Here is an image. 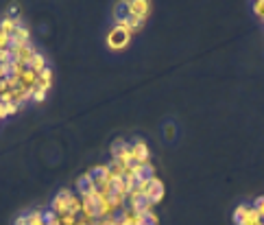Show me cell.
Wrapping results in <instances>:
<instances>
[{"instance_id":"obj_14","label":"cell","mask_w":264,"mask_h":225,"mask_svg":"<svg viewBox=\"0 0 264 225\" xmlns=\"http://www.w3.org/2000/svg\"><path fill=\"white\" fill-rule=\"evenodd\" d=\"M53 83H55V72H53L51 66H48L46 70H42V72L37 75V87H42V90L48 92V90L53 87Z\"/></svg>"},{"instance_id":"obj_25","label":"cell","mask_w":264,"mask_h":225,"mask_svg":"<svg viewBox=\"0 0 264 225\" xmlns=\"http://www.w3.org/2000/svg\"><path fill=\"white\" fill-rule=\"evenodd\" d=\"M13 59H11V48H7V51H0V66H9Z\"/></svg>"},{"instance_id":"obj_3","label":"cell","mask_w":264,"mask_h":225,"mask_svg":"<svg viewBox=\"0 0 264 225\" xmlns=\"http://www.w3.org/2000/svg\"><path fill=\"white\" fill-rule=\"evenodd\" d=\"M90 177H92L94 186L98 192H112V171H109V164H96L90 168Z\"/></svg>"},{"instance_id":"obj_27","label":"cell","mask_w":264,"mask_h":225,"mask_svg":"<svg viewBox=\"0 0 264 225\" xmlns=\"http://www.w3.org/2000/svg\"><path fill=\"white\" fill-rule=\"evenodd\" d=\"M5 109H7V116H15L20 111V105L11 101V103H5Z\"/></svg>"},{"instance_id":"obj_4","label":"cell","mask_w":264,"mask_h":225,"mask_svg":"<svg viewBox=\"0 0 264 225\" xmlns=\"http://www.w3.org/2000/svg\"><path fill=\"white\" fill-rule=\"evenodd\" d=\"M118 13L146 22V18L151 15V3H148V0H127V3L120 5Z\"/></svg>"},{"instance_id":"obj_32","label":"cell","mask_w":264,"mask_h":225,"mask_svg":"<svg viewBox=\"0 0 264 225\" xmlns=\"http://www.w3.org/2000/svg\"><path fill=\"white\" fill-rule=\"evenodd\" d=\"M5 118H9V116H7V109H5V103H0V120H5Z\"/></svg>"},{"instance_id":"obj_33","label":"cell","mask_w":264,"mask_h":225,"mask_svg":"<svg viewBox=\"0 0 264 225\" xmlns=\"http://www.w3.org/2000/svg\"><path fill=\"white\" fill-rule=\"evenodd\" d=\"M3 79H7V72H5L3 66H0V81H3Z\"/></svg>"},{"instance_id":"obj_18","label":"cell","mask_w":264,"mask_h":225,"mask_svg":"<svg viewBox=\"0 0 264 225\" xmlns=\"http://www.w3.org/2000/svg\"><path fill=\"white\" fill-rule=\"evenodd\" d=\"M262 223V219H260V214L258 212H255V208L251 206L249 208V212H247L245 216H243V219L240 221H238L236 225H260Z\"/></svg>"},{"instance_id":"obj_26","label":"cell","mask_w":264,"mask_h":225,"mask_svg":"<svg viewBox=\"0 0 264 225\" xmlns=\"http://www.w3.org/2000/svg\"><path fill=\"white\" fill-rule=\"evenodd\" d=\"M251 206L255 208V212H258V214H260V219L264 221V195L255 199V204H251Z\"/></svg>"},{"instance_id":"obj_16","label":"cell","mask_w":264,"mask_h":225,"mask_svg":"<svg viewBox=\"0 0 264 225\" xmlns=\"http://www.w3.org/2000/svg\"><path fill=\"white\" fill-rule=\"evenodd\" d=\"M11 101L13 103H18V105L22 107L24 103H29L31 101V90H27V87H22V85H15V87H11Z\"/></svg>"},{"instance_id":"obj_15","label":"cell","mask_w":264,"mask_h":225,"mask_svg":"<svg viewBox=\"0 0 264 225\" xmlns=\"http://www.w3.org/2000/svg\"><path fill=\"white\" fill-rule=\"evenodd\" d=\"M18 83L22 87H27V90H33V87L37 85V72H33L31 68H24L22 75L18 77Z\"/></svg>"},{"instance_id":"obj_12","label":"cell","mask_w":264,"mask_h":225,"mask_svg":"<svg viewBox=\"0 0 264 225\" xmlns=\"http://www.w3.org/2000/svg\"><path fill=\"white\" fill-rule=\"evenodd\" d=\"M31 44V29L27 24H20L11 33V46H29Z\"/></svg>"},{"instance_id":"obj_23","label":"cell","mask_w":264,"mask_h":225,"mask_svg":"<svg viewBox=\"0 0 264 225\" xmlns=\"http://www.w3.org/2000/svg\"><path fill=\"white\" fill-rule=\"evenodd\" d=\"M253 13H255V18L264 22V0H255L253 3Z\"/></svg>"},{"instance_id":"obj_8","label":"cell","mask_w":264,"mask_h":225,"mask_svg":"<svg viewBox=\"0 0 264 225\" xmlns=\"http://www.w3.org/2000/svg\"><path fill=\"white\" fill-rule=\"evenodd\" d=\"M35 53H37V48L33 44H29V46H11V59L15 63H20V66H24V68H29V63H31V59H33V55Z\"/></svg>"},{"instance_id":"obj_5","label":"cell","mask_w":264,"mask_h":225,"mask_svg":"<svg viewBox=\"0 0 264 225\" xmlns=\"http://www.w3.org/2000/svg\"><path fill=\"white\" fill-rule=\"evenodd\" d=\"M129 153H131V162L134 164H146L151 162V147L144 138H134L129 140Z\"/></svg>"},{"instance_id":"obj_9","label":"cell","mask_w":264,"mask_h":225,"mask_svg":"<svg viewBox=\"0 0 264 225\" xmlns=\"http://www.w3.org/2000/svg\"><path fill=\"white\" fill-rule=\"evenodd\" d=\"M127 177H134L136 184H142V182H148V179H153L155 177V166L151 162H146V164H134L131 166V171Z\"/></svg>"},{"instance_id":"obj_6","label":"cell","mask_w":264,"mask_h":225,"mask_svg":"<svg viewBox=\"0 0 264 225\" xmlns=\"http://www.w3.org/2000/svg\"><path fill=\"white\" fill-rule=\"evenodd\" d=\"M109 151H112V160H116V162L125 164V166H131V164H134V162H131V153H129V140H125V138H116V140L112 142Z\"/></svg>"},{"instance_id":"obj_20","label":"cell","mask_w":264,"mask_h":225,"mask_svg":"<svg viewBox=\"0 0 264 225\" xmlns=\"http://www.w3.org/2000/svg\"><path fill=\"white\" fill-rule=\"evenodd\" d=\"M162 136H164V140H168V142H172L177 138V127H175V123H166L162 127Z\"/></svg>"},{"instance_id":"obj_10","label":"cell","mask_w":264,"mask_h":225,"mask_svg":"<svg viewBox=\"0 0 264 225\" xmlns=\"http://www.w3.org/2000/svg\"><path fill=\"white\" fill-rule=\"evenodd\" d=\"M116 27H120V29L129 31L131 35H136V33H140V31L144 29V20L129 18V15H122V13H118V15H116Z\"/></svg>"},{"instance_id":"obj_34","label":"cell","mask_w":264,"mask_h":225,"mask_svg":"<svg viewBox=\"0 0 264 225\" xmlns=\"http://www.w3.org/2000/svg\"><path fill=\"white\" fill-rule=\"evenodd\" d=\"M0 123H3V120H0Z\"/></svg>"},{"instance_id":"obj_21","label":"cell","mask_w":264,"mask_h":225,"mask_svg":"<svg viewBox=\"0 0 264 225\" xmlns=\"http://www.w3.org/2000/svg\"><path fill=\"white\" fill-rule=\"evenodd\" d=\"M249 208H251V204H238L236 208H234V223H238L243 219V216L249 212Z\"/></svg>"},{"instance_id":"obj_22","label":"cell","mask_w":264,"mask_h":225,"mask_svg":"<svg viewBox=\"0 0 264 225\" xmlns=\"http://www.w3.org/2000/svg\"><path fill=\"white\" fill-rule=\"evenodd\" d=\"M46 94H48L46 90H42V87L35 85V87L31 90V101H33V103H44V101H46Z\"/></svg>"},{"instance_id":"obj_31","label":"cell","mask_w":264,"mask_h":225,"mask_svg":"<svg viewBox=\"0 0 264 225\" xmlns=\"http://www.w3.org/2000/svg\"><path fill=\"white\" fill-rule=\"evenodd\" d=\"M13 225H29V221H27V214L18 216V219H15V223H13Z\"/></svg>"},{"instance_id":"obj_17","label":"cell","mask_w":264,"mask_h":225,"mask_svg":"<svg viewBox=\"0 0 264 225\" xmlns=\"http://www.w3.org/2000/svg\"><path fill=\"white\" fill-rule=\"evenodd\" d=\"M29 68L33 70V72H37V75H39V72H42V70H46L48 68V61H46V55L44 53H35V55H33V59H31V63H29Z\"/></svg>"},{"instance_id":"obj_13","label":"cell","mask_w":264,"mask_h":225,"mask_svg":"<svg viewBox=\"0 0 264 225\" xmlns=\"http://www.w3.org/2000/svg\"><path fill=\"white\" fill-rule=\"evenodd\" d=\"M20 24H24L20 15H15V18H13V15H5V18L0 20V33H5V35L11 37V33L20 27Z\"/></svg>"},{"instance_id":"obj_7","label":"cell","mask_w":264,"mask_h":225,"mask_svg":"<svg viewBox=\"0 0 264 225\" xmlns=\"http://www.w3.org/2000/svg\"><path fill=\"white\" fill-rule=\"evenodd\" d=\"M142 192H144L148 199H151L155 206H158V204H162L164 195H166V186H164V182L158 177V175H155L153 179H148V182H146V188H144Z\"/></svg>"},{"instance_id":"obj_2","label":"cell","mask_w":264,"mask_h":225,"mask_svg":"<svg viewBox=\"0 0 264 225\" xmlns=\"http://www.w3.org/2000/svg\"><path fill=\"white\" fill-rule=\"evenodd\" d=\"M131 39H134V35H131L129 31H125V29H120V27L114 24V27L107 31L105 46H107V51H112V53H122V51H127L129 48Z\"/></svg>"},{"instance_id":"obj_28","label":"cell","mask_w":264,"mask_h":225,"mask_svg":"<svg viewBox=\"0 0 264 225\" xmlns=\"http://www.w3.org/2000/svg\"><path fill=\"white\" fill-rule=\"evenodd\" d=\"M7 48H11V37L0 33V51H7Z\"/></svg>"},{"instance_id":"obj_24","label":"cell","mask_w":264,"mask_h":225,"mask_svg":"<svg viewBox=\"0 0 264 225\" xmlns=\"http://www.w3.org/2000/svg\"><path fill=\"white\" fill-rule=\"evenodd\" d=\"M140 225H160V219H158V214L151 212V214H144L142 216V223Z\"/></svg>"},{"instance_id":"obj_30","label":"cell","mask_w":264,"mask_h":225,"mask_svg":"<svg viewBox=\"0 0 264 225\" xmlns=\"http://www.w3.org/2000/svg\"><path fill=\"white\" fill-rule=\"evenodd\" d=\"M9 90H11V85H9V79H3V81H0V94L9 92Z\"/></svg>"},{"instance_id":"obj_1","label":"cell","mask_w":264,"mask_h":225,"mask_svg":"<svg viewBox=\"0 0 264 225\" xmlns=\"http://www.w3.org/2000/svg\"><path fill=\"white\" fill-rule=\"evenodd\" d=\"M51 210L57 216H63V214H77V216H81V197L72 188H61L53 197Z\"/></svg>"},{"instance_id":"obj_29","label":"cell","mask_w":264,"mask_h":225,"mask_svg":"<svg viewBox=\"0 0 264 225\" xmlns=\"http://www.w3.org/2000/svg\"><path fill=\"white\" fill-rule=\"evenodd\" d=\"M96 225H118V219H116V216H109V219H101V221H96Z\"/></svg>"},{"instance_id":"obj_19","label":"cell","mask_w":264,"mask_h":225,"mask_svg":"<svg viewBox=\"0 0 264 225\" xmlns=\"http://www.w3.org/2000/svg\"><path fill=\"white\" fill-rule=\"evenodd\" d=\"M27 221H29V225H48L46 219H44V210H42V208H35V210H31V212L27 214Z\"/></svg>"},{"instance_id":"obj_11","label":"cell","mask_w":264,"mask_h":225,"mask_svg":"<svg viewBox=\"0 0 264 225\" xmlns=\"http://www.w3.org/2000/svg\"><path fill=\"white\" fill-rule=\"evenodd\" d=\"M74 192H77L79 197H92L94 192H96V186H94L92 177H90V173H83L77 179V190H74Z\"/></svg>"}]
</instances>
